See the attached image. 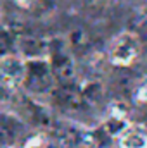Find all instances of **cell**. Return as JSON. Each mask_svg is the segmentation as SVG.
I'll list each match as a JSON object with an SVG mask.
<instances>
[{"label": "cell", "instance_id": "52a82bcc", "mask_svg": "<svg viewBox=\"0 0 147 148\" xmlns=\"http://www.w3.org/2000/svg\"><path fill=\"white\" fill-rule=\"evenodd\" d=\"M19 134V122L5 112H0V148L10 147Z\"/></svg>", "mask_w": 147, "mask_h": 148}, {"label": "cell", "instance_id": "9c48e42d", "mask_svg": "<svg viewBox=\"0 0 147 148\" xmlns=\"http://www.w3.org/2000/svg\"><path fill=\"white\" fill-rule=\"evenodd\" d=\"M21 7H30V5H33L35 3V0H16Z\"/></svg>", "mask_w": 147, "mask_h": 148}, {"label": "cell", "instance_id": "ba28073f", "mask_svg": "<svg viewBox=\"0 0 147 148\" xmlns=\"http://www.w3.org/2000/svg\"><path fill=\"white\" fill-rule=\"evenodd\" d=\"M135 100L137 102H147V77L137 86V90H135Z\"/></svg>", "mask_w": 147, "mask_h": 148}, {"label": "cell", "instance_id": "3957f363", "mask_svg": "<svg viewBox=\"0 0 147 148\" xmlns=\"http://www.w3.org/2000/svg\"><path fill=\"white\" fill-rule=\"evenodd\" d=\"M50 69L54 77L61 81V84H69L74 76V64L69 52L62 45H52L50 47Z\"/></svg>", "mask_w": 147, "mask_h": 148}, {"label": "cell", "instance_id": "277c9868", "mask_svg": "<svg viewBox=\"0 0 147 148\" xmlns=\"http://www.w3.org/2000/svg\"><path fill=\"white\" fill-rule=\"evenodd\" d=\"M24 79V60L16 55H2L0 59V84L7 90H16Z\"/></svg>", "mask_w": 147, "mask_h": 148}, {"label": "cell", "instance_id": "7a4b0ae2", "mask_svg": "<svg viewBox=\"0 0 147 148\" xmlns=\"http://www.w3.org/2000/svg\"><path fill=\"white\" fill-rule=\"evenodd\" d=\"M140 53L139 38L133 33H121L111 41L109 59L116 66H130Z\"/></svg>", "mask_w": 147, "mask_h": 148}, {"label": "cell", "instance_id": "8992f818", "mask_svg": "<svg viewBox=\"0 0 147 148\" xmlns=\"http://www.w3.org/2000/svg\"><path fill=\"white\" fill-rule=\"evenodd\" d=\"M119 148H147V129L142 126H128L121 133Z\"/></svg>", "mask_w": 147, "mask_h": 148}, {"label": "cell", "instance_id": "30bf717a", "mask_svg": "<svg viewBox=\"0 0 147 148\" xmlns=\"http://www.w3.org/2000/svg\"><path fill=\"white\" fill-rule=\"evenodd\" d=\"M142 14L146 16V19H147V0H142Z\"/></svg>", "mask_w": 147, "mask_h": 148}, {"label": "cell", "instance_id": "6da1fadb", "mask_svg": "<svg viewBox=\"0 0 147 148\" xmlns=\"http://www.w3.org/2000/svg\"><path fill=\"white\" fill-rule=\"evenodd\" d=\"M23 84L30 93H49L54 88V74L50 64L38 57H33L28 62H24Z\"/></svg>", "mask_w": 147, "mask_h": 148}, {"label": "cell", "instance_id": "5b68a950", "mask_svg": "<svg viewBox=\"0 0 147 148\" xmlns=\"http://www.w3.org/2000/svg\"><path fill=\"white\" fill-rule=\"evenodd\" d=\"M128 114H126V109L119 103H114L111 105L109 114L104 121V131L109 138H114V136H121V133L128 127Z\"/></svg>", "mask_w": 147, "mask_h": 148}]
</instances>
